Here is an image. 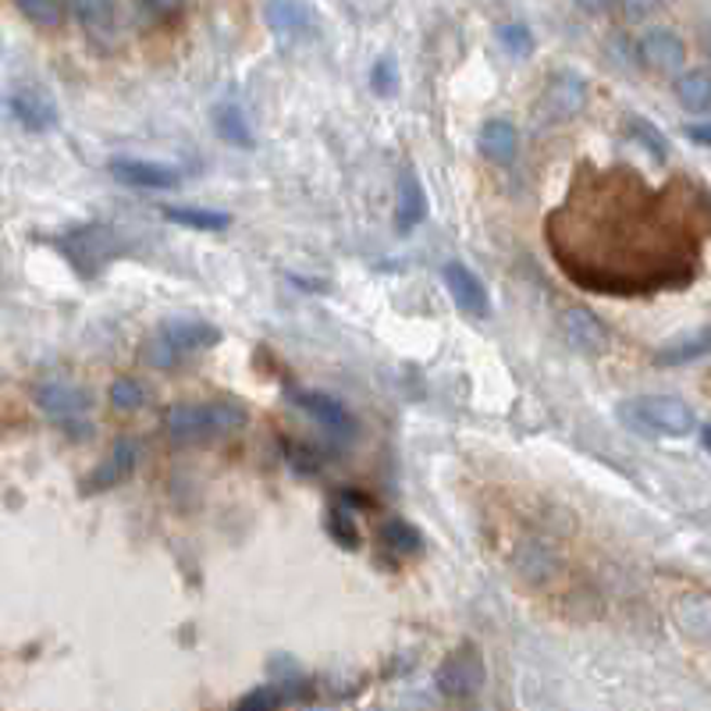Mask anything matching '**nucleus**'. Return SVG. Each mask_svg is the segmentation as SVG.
Returning <instances> with one entry per match:
<instances>
[{"label": "nucleus", "mask_w": 711, "mask_h": 711, "mask_svg": "<svg viewBox=\"0 0 711 711\" xmlns=\"http://www.w3.org/2000/svg\"><path fill=\"white\" fill-rule=\"evenodd\" d=\"M626 431L640 437H690L697 431V412L676 395H640L615 406Z\"/></svg>", "instance_id": "obj_1"}, {"label": "nucleus", "mask_w": 711, "mask_h": 711, "mask_svg": "<svg viewBox=\"0 0 711 711\" xmlns=\"http://www.w3.org/2000/svg\"><path fill=\"white\" fill-rule=\"evenodd\" d=\"M245 423V409L239 403H178L167 409L164 427L167 437L175 445H203V442H217L231 431H239Z\"/></svg>", "instance_id": "obj_2"}, {"label": "nucleus", "mask_w": 711, "mask_h": 711, "mask_svg": "<svg viewBox=\"0 0 711 711\" xmlns=\"http://www.w3.org/2000/svg\"><path fill=\"white\" fill-rule=\"evenodd\" d=\"M559 331H562L566 345L584 356H601V353H609V345H612L609 325H605L598 314H591L587 306H562Z\"/></svg>", "instance_id": "obj_3"}, {"label": "nucleus", "mask_w": 711, "mask_h": 711, "mask_svg": "<svg viewBox=\"0 0 711 711\" xmlns=\"http://www.w3.org/2000/svg\"><path fill=\"white\" fill-rule=\"evenodd\" d=\"M289 398L303 412H309V417H314L320 427H325L334 442H353V437L359 434V423H356L353 412H348V406L342 403V398H334L328 392H306V388H292Z\"/></svg>", "instance_id": "obj_4"}, {"label": "nucleus", "mask_w": 711, "mask_h": 711, "mask_svg": "<svg viewBox=\"0 0 711 711\" xmlns=\"http://www.w3.org/2000/svg\"><path fill=\"white\" fill-rule=\"evenodd\" d=\"M481 687H484V658L473 644H459L442 662V669H437V690L462 701V697H473Z\"/></svg>", "instance_id": "obj_5"}, {"label": "nucleus", "mask_w": 711, "mask_h": 711, "mask_svg": "<svg viewBox=\"0 0 711 711\" xmlns=\"http://www.w3.org/2000/svg\"><path fill=\"white\" fill-rule=\"evenodd\" d=\"M587 107V82L576 72H555L537 103V114L545 122H569Z\"/></svg>", "instance_id": "obj_6"}, {"label": "nucleus", "mask_w": 711, "mask_h": 711, "mask_svg": "<svg viewBox=\"0 0 711 711\" xmlns=\"http://www.w3.org/2000/svg\"><path fill=\"white\" fill-rule=\"evenodd\" d=\"M442 281L452 295V303H456L467 317H487L491 314V295H487V284L473 275L467 264L459 261H448L442 267Z\"/></svg>", "instance_id": "obj_7"}, {"label": "nucleus", "mask_w": 711, "mask_h": 711, "mask_svg": "<svg viewBox=\"0 0 711 711\" xmlns=\"http://www.w3.org/2000/svg\"><path fill=\"white\" fill-rule=\"evenodd\" d=\"M33 398L50 420H61V423L82 420V412L93 406V395H89L86 388L68 384V381H47V384L36 388Z\"/></svg>", "instance_id": "obj_8"}, {"label": "nucleus", "mask_w": 711, "mask_h": 711, "mask_svg": "<svg viewBox=\"0 0 711 711\" xmlns=\"http://www.w3.org/2000/svg\"><path fill=\"white\" fill-rule=\"evenodd\" d=\"M157 339L182 359L186 353H196V348H211L221 342V328H214L211 320H196V317H172L157 328Z\"/></svg>", "instance_id": "obj_9"}, {"label": "nucleus", "mask_w": 711, "mask_h": 711, "mask_svg": "<svg viewBox=\"0 0 711 711\" xmlns=\"http://www.w3.org/2000/svg\"><path fill=\"white\" fill-rule=\"evenodd\" d=\"M61 250H64V256H68V261H75L79 253L89 256L86 267H82L86 278L100 275L103 264H107L111 256H118V250H114L111 228H103V225H86V228H79V231H72V236H64Z\"/></svg>", "instance_id": "obj_10"}, {"label": "nucleus", "mask_w": 711, "mask_h": 711, "mask_svg": "<svg viewBox=\"0 0 711 711\" xmlns=\"http://www.w3.org/2000/svg\"><path fill=\"white\" fill-rule=\"evenodd\" d=\"M111 175L128 189H150V192H167V189H178V182H182V175H178L175 167L157 164V161H136V157L111 161Z\"/></svg>", "instance_id": "obj_11"}, {"label": "nucleus", "mask_w": 711, "mask_h": 711, "mask_svg": "<svg viewBox=\"0 0 711 711\" xmlns=\"http://www.w3.org/2000/svg\"><path fill=\"white\" fill-rule=\"evenodd\" d=\"M136 462H139V445L132 442V437H122V442L107 452V459L86 477L82 495H103V491H111L114 484L128 481V473L136 470Z\"/></svg>", "instance_id": "obj_12"}, {"label": "nucleus", "mask_w": 711, "mask_h": 711, "mask_svg": "<svg viewBox=\"0 0 711 711\" xmlns=\"http://www.w3.org/2000/svg\"><path fill=\"white\" fill-rule=\"evenodd\" d=\"M264 15H267V25H270V33L278 36V43H303L314 36V11H309L306 4H300V0H275V4H267L264 8Z\"/></svg>", "instance_id": "obj_13"}, {"label": "nucleus", "mask_w": 711, "mask_h": 711, "mask_svg": "<svg viewBox=\"0 0 711 711\" xmlns=\"http://www.w3.org/2000/svg\"><path fill=\"white\" fill-rule=\"evenodd\" d=\"M72 11L79 15L86 36L93 40L97 47L111 50L114 43H122V15L128 8H118V4H72Z\"/></svg>", "instance_id": "obj_14"}, {"label": "nucleus", "mask_w": 711, "mask_h": 711, "mask_svg": "<svg viewBox=\"0 0 711 711\" xmlns=\"http://www.w3.org/2000/svg\"><path fill=\"white\" fill-rule=\"evenodd\" d=\"M640 61L655 72H680L687 64V47L676 33L669 29H655L640 40Z\"/></svg>", "instance_id": "obj_15"}, {"label": "nucleus", "mask_w": 711, "mask_h": 711, "mask_svg": "<svg viewBox=\"0 0 711 711\" xmlns=\"http://www.w3.org/2000/svg\"><path fill=\"white\" fill-rule=\"evenodd\" d=\"M11 114H15L18 125L29 128V132H50V128L58 125L54 103H50L40 89H15V93H11Z\"/></svg>", "instance_id": "obj_16"}, {"label": "nucleus", "mask_w": 711, "mask_h": 711, "mask_svg": "<svg viewBox=\"0 0 711 711\" xmlns=\"http://www.w3.org/2000/svg\"><path fill=\"white\" fill-rule=\"evenodd\" d=\"M481 153L498 167H509L520 153V132L506 118H491L481 128Z\"/></svg>", "instance_id": "obj_17"}, {"label": "nucleus", "mask_w": 711, "mask_h": 711, "mask_svg": "<svg viewBox=\"0 0 711 711\" xmlns=\"http://www.w3.org/2000/svg\"><path fill=\"white\" fill-rule=\"evenodd\" d=\"M423 217H427V192L420 186L417 172L406 167V172L398 175V206H395L398 231H412L423 221Z\"/></svg>", "instance_id": "obj_18"}, {"label": "nucleus", "mask_w": 711, "mask_h": 711, "mask_svg": "<svg viewBox=\"0 0 711 711\" xmlns=\"http://www.w3.org/2000/svg\"><path fill=\"white\" fill-rule=\"evenodd\" d=\"M214 128L228 147L253 150V128H250V118H245V111L239 107V103H221V107L214 111Z\"/></svg>", "instance_id": "obj_19"}, {"label": "nucleus", "mask_w": 711, "mask_h": 711, "mask_svg": "<svg viewBox=\"0 0 711 711\" xmlns=\"http://www.w3.org/2000/svg\"><path fill=\"white\" fill-rule=\"evenodd\" d=\"M161 214L172 225H182V228H192V231H225V228H231V214L206 211V206H164Z\"/></svg>", "instance_id": "obj_20"}, {"label": "nucleus", "mask_w": 711, "mask_h": 711, "mask_svg": "<svg viewBox=\"0 0 711 711\" xmlns=\"http://www.w3.org/2000/svg\"><path fill=\"white\" fill-rule=\"evenodd\" d=\"M381 545L395 555V559H412L423 551V534L406 520H388L381 526Z\"/></svg>", "instance_id": "obj_21"}, {"label": "nucleus", "mask_w": 711, "mask_h": 711, "mask_svg": "<svg viewBox=\"0 0 711 711\" xmlns=\"http://www.w3.org/2000/svg\"><path fill=\"white\" fill-rule=\"evenodd\" d=\"M676 97L687 111L694 114H704L711 107V79H708V68H690L687 75H680L676 82Z\"/></svg>", "instance_id": "obj_22"}, {"label": "nucleus", "mask_w": 711, "mask_h": 711, "mask_svg": "<svg viewBox=\"0 0 711 711\" xmlns=\"http://www.w3.org/2000/svg\"><path fill=\"white\" fill-rule=\"evenodd\" d=\"M325 526H328V534H331L334 545L345 548V551H356L359 545H364V537H359V526H356V520H353V512H348L342 501H331V506H328Z\"/></svg>", "instance_id": "obj_23"}, {"label": "nucleus", "mask_w": 711, "mask_h": 711, "mask_svg": "<svg viewBox=\"0 0 711 711\" xmlns=\"http://www.w3.org/2000/svg\"><path fill=\"white\" fill-rule=\"evenodd\" d=\"M701 356H708V331H697V334H690V339H683L676 345L658 348L655 364L658 367H687V364H694V359H701Z\"/></svg>", "instance_id": "obj_24"}, {"label": "nucleus", "mask_w": 711, "mask_h": 711, "mask_svg": "<svg viewBox=\"0 0 711 711\" xmlns=\"http://www.w3.org/2000/svg\"><path fill=\"white\" fill-rule=\"evenodd\" d=\"M626 132H630V139H637L655 161H662V164L669 161V139H665V132L655 122L640 118V114H630V118H626Z\"/></svg>", "instance_id": "obj_25"}, {"label": "nucleus", "mask_w": 711, "mask_h": 711, "mask_svg": "<svg viewBox=\"0 0 711 711\" xmlns=\"http://www.w3.org/2000/svg\"><path fill=\"white\" fill-rule=\"evenodd\" d=\"M498 43L509 50L512 58H530L534 54V33H530V25L520 22V18H506V22H498Z\"/></svg>", "instance_id": "obj_26"}, {"label": "nucleus", "mask_w": 711, "mask_h": 711, "mask_svg": "<svg viewBox=\"0 0 711 711\" xmlns=\"http://www.w3.org/2000/svg\"><path fill=\"white\" fill-rule=\"evenodd\" d=\"M147 403V392H142V384L132 381V378H118L111 384V406L122 409V412H132Z\"/></svg>", "instance_id": "obj_27"}, {"label": "nucleus", "mask_w": 711, "mask_h": 711, "mask_svg": "<svg viewBox=\"0 0 711 711\" xmlns=\"http://www.w3.org/2000/svg\"><path fill=\"white\" fill-rule=\"evenodd\" d=\"M284 459L295 473H320L325 470V459L317 456V448L300 445V442H284Z\"/></svg>", "instance_id": "obj_28"}, {"label": "nucleus", "mask_w": 711, "mask_h": 711, "mask_svg": "<svg viewBox=\"0 0 711 711\" xmlns=\"http://www.w3.org/2000/svg\"><path fill=\"white\" fill-rule=\"evenodd\" d=\"M64 4H47V0H33V4H18V15H25L29 22L36 25H43V29H54V25H61L64 18Z\"/></svg>", "instance_id": "obj_29"}, {"label": "nucleus", "mask_w": 711, "mask_h": 711, "mask_svg": "<svg viewBox=\"0 0 711 711\" xmlns=\"http://www.w3.org/2000/svg\"><path fill=\"white\" fill-rule=\"evenodd\" d=\"M281 701H284L281 690H278V687H270V683H267V687H256V690L245 694L236 711H278Z\"/></svg>", "instance_id": "obj_30"}, {"label": "nucleus", "mask_w": 711, "mask_h": 711, "mask_svg": "<svg viewBox=\"0 0 711 711\" xmlns=\"http://www.w3.org/2000/svg\"><path fill=\"white\" fill-rule=\"evenodd\" d=\"M395 82H398L395 61H392V58H378V61H373V68H370L373 93H378V97H392V93H395Z\"/></svg>", "instance_id": "obj_31"}, {"label": "nucleus", "mask_w": 711, "mask_h": 711, "mask_svg": "<svg viewBox=\"0 0 711 711\" xmlns=\"http://www.w3.org/2000/svg\"><path fill=\"white\" fill-rule=\"evenodd\" d=\"M142 359H147L150 367H157V370H172V367L178 364V356L157 339V334H153V339H147V345H142Z\"/></svg>", "instance_id": "obj_32"}, {"label": "nucleus", "mask_w": 711, "mask_h": 711, "mask_svg": "<svg viewBox=\"0 0 711 711\" xmlns=\"http://www.w3.org/2000/svg\"><path fill=\"white\" fill-rule=\"evenodd\" d=\"M687 139L694 142V147H708V142H711V128L704 122L687 125Z\"/></svg>", "instance_id": "obj_33"}]
</instances>
